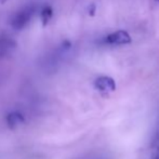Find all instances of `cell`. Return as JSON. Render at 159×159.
I'll return each mask as SVG.
<instances>
[{"label": "cell", "mask_w": 159, "mask_h": 159, "mask_svg": "<svg viewBox=\"0 0 159 159\" xmlns=\"http://www.w3.org/2000/svg\"><path fill=\"white\" fill-rule=\"evenodd\" d=\"M34 12H35V7H26V8L22 9L21 11L16 13L13 16L12 21H11V25L14 30H22L27 25V23L32 19Z\"/></svg>", "instance_id": "6da1fadb"}, {"label": "cell", "mask_w": 159, "mask_h": 159, "mask_svg": "<svg viewBox=\"0 0 159 159\" xmlns=\"http://www.w3.org/2000/svg\"><path fill=\"white\" fill-rule=\"evenodd\" d=\"M104 41L108 44H113V46H126V44L131 43L132 39L127 30H121L107 35Z\"/></svg>", "instance_id": "7a4b0ae2"}, {"label": "cell", "mask_w": 159, "mask_h": 159, "mask_svg": "<svg viewBox=\"0 0 159 159\" xmlns=\"http://www.w3.org/2000/svg\"><path fill=\"white\" fill-rule=\"evenodd\" d=\"M94 87L96 90H98L102 93H111L116 90V82L111 77L101 76L95 79Z\"/></svg>", "instance_id": "3957f363"}, {"label": "cell", "mask_w": 159, "mask_h": 159, "mask_svg": "<svg viewBox=\"0 0 159 159\" xmlns=\"http://www.w3.org/2000/svg\"><path fill=\"white\" fill-rule=\"evenodd\" d=\"M6 120H7V125L8 127L10 128L11 130H14L16 129L19 126L24 124V116L22 115L21 113L19 111H11L7 115L6 117Z\"/></svg>", "instance_id": "277c9868"}, {"label": "cell", "mask_w": 159, "mask_h": 159, "mask_svg": "<svg viewBox=\"0 0 159 159\" xmlns=\"http://www.w3.org/2000/svg\"><path fill=\"white\" fill-rule=\"evenodd\" d=\"M15 47V42L9 37H0V53L6 54L9 50Z\"/></svg>", "instance_id": "5b68a950"}, {"label": "cell", "mask_w": 159, "mask_h": 159, "mask_svg": "<svg viewBox=\"0 0 159 159\" xmlns=\"http://www.w3.org/2000/svg\"><path fill=\"white\" fill-rule=\"evenodd\" d=\"M51 16H52V9L50 7H44L41 11V20H42V23L43 25H47L48 22L50 21Z\"/></svg>", "instance_id": "8992f818"}, {"label": "cell", "mask_w": 159, "mask_h": 159, "mask_svg": "<svg viewBox=\"0 0 159 159\" xmlns=\"http://www.w3.org/2000/svg\"><path fill=\"white\" fill-rule=\"evenodd\" d=\"M151 159H159V138L155 142V144H154L153 151H152V158Z\"/></svg>", "instance_id": "52a82bcc"}, {"label": "cell", "mask_w": 159, "mask_h": 159, "mask_svg": "<svg viewBox=\"0 0 159 159\" xmlns=\"http://www.w3.org/2000/svg\"><path fill=\"white\" fill-rule=\"evenodd\" d=\"M156 1H157V2H158V3H159V0H156Z\"/></svg>", "instance_id": "ba28073f"}]
</instances>
